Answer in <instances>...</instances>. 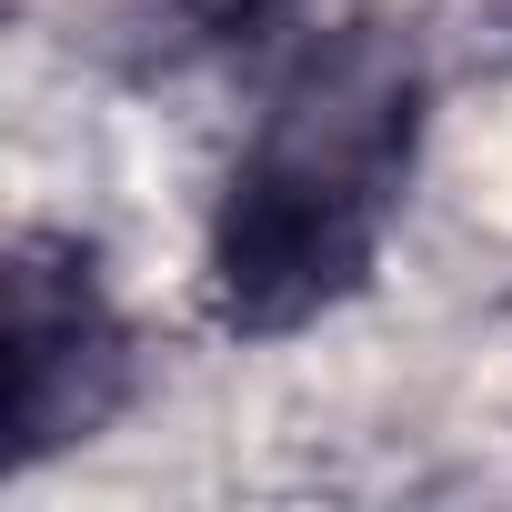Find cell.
I'll return each mask as SVG.
<instances>
[{"label": "cell", "mask_w": 512, "mask_h": 512, "mask_svg": "<svg viewBox=\"0 0 512 512\" xmlns=\"http://www.w3.org/2000/svg\"><path fill=\"white\" fill-rule=\"evenodd\" d=\"M412 151H422V61L362 21L312 41L262 101V131L241 141L231 191L211 211L201 262L211 322L241 342H282L342 312L382 262Z\"/></svg>", "instance_id": "obj_1"}, {"label": "cell", "mask_w": 512, "mask_h": 512, "mask_svg": "<svg viewBox=\"0 0 512 512\" xmlns=\"http://www.w3.org/2000/svg\"><path fill=\"white\" fill-rule=\"evenodd\" d=\"M0 352H11V472H41L51 452H71L111 422V402L131 382V332L81 241H61V231L11 241Z\"/></svg>", "instance_id": "obj_2"}, {"label": "cell", "mask_w": 512, "mask_h": 512, "mask_svg": "<svg viewBox=\"0 0 512 512\" xmlns=\"http://www.w3.org/2000/svg\"><path fill=\"white\" fill-rule=\"evenodd\" d=\"M181 11H191L211 41H251V31H272L282 11H302V0H181Z\"/></svg>", "instance_id": "obj_3"}]
</instances>
